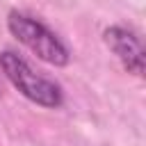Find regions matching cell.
I'll return each instance as SVG.
<instances>
[{"label": "cell", "instance_id": "cell-2", "mask_svg": "<svg viewBox=\"0 0 146 146\" xmlns=\"http://www.w3.org/2000/svg\"><path fill=\"white\" fill-rule=\"evenodd\" d=\"M7 27H9V32H11L14 39H18L25 48H30L46 64L66 66L71 62L68 46L50 27H46L39 18H34L30 14H23V11H9Z\"/></svg>", "mask_w": 146, "mask_h": 146}, {"label": "cell", "instance_id": "cell-1", "mask_svg": "<svg viewBox=\"0 0 146 146\" xmlns=\"http://www.w3.org/2000/svg\"><path fill=\"white\" fill-rule=\"evenodd\" d=\"M0 68L7 75V80L14 84V89H18L27 100L41 105V107H62L64 103V91L57 82H52L50 78L36 73L27 59H23L18 52L14 50H2L0 52Z\"/></svg>", "mask_w": 146, "mask_h": 146}, {"label": "cell", "instance_id": "cell-3", "mask_svg": "<svg viewBox=\"0 0 146 146\" xmlns=\"http://www.w3.org/2000/svg\"><path fill=\"white\" fill-rule=\"evenodd\" d=\"M103 41L119 57V62L123 64L128 73L137 78L144 75V46H141V39L132 30L123 25H112L103 32Z\"/></svg>", "mask_w": 146, "mask_h": 146}]
</instances>
